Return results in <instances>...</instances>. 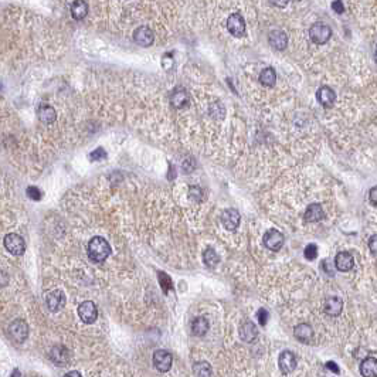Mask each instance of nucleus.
Returning <instances> with one entry per match:
<instances>
[{"instance_id":"f257e3e1","label":"nucleus","mask_w":377,"mask_h":377,"mask_svg":"<svg viewBox=\"0 0 377 377\" xmlns=\"http://www.w3.org/2000/svg\"><path fill=\"white\" fill-rule=\"evenodd\" d=\"M111 254V245L102 237H94L88 244V257L95 264H101L107 260Z\"/></svg>"},{"instance_id":"f03ea898","label":"nucleus","mask_w":377,"mask_h":377,"mask_svg":"<svg viewBox=\"0 0 377 377\" xmlns=\"http://www.w3.org/2000/svg\"><path fill=\"white\" fill-rule=\"evenodd\" d=\"M9 335L16 342V343H23L27 336H29V326L23 319H16L10 323L9 326Z\"/></svg>"},{"instance_id":"7ed1b4c3","label":"nucleus","mask_w":377,"mask_h":377,"mask_svg":"<svg viewBox=\"0 0 377 377\" xmlns=\"http://www.w3.org/2000/svg\"><path fill=\"white\" fill-rule=\"evenodd\" d=\"M332 36V30L330 27L323 23H315L309 29V37L310 40L316 44H325Z\"/></svg>"},{"instance_id":"20e7f679","label":"nucleus","mask_w":377,"mask_h":377,"mask_svg":"<svg viewBox=\"0 0 377 377\" xmlns=\"http://www.w3.org/2000/svg\"><path fill=\"white\" fill-rule=\"evenodd\" d=\"M5 247L13 255H22L26 251V243L23 237L15 233H10L5 237Z\"/></svg>"},{"instance_id":"39448f33","label":"nucleus","mask_w":377,"mask_h":377,"mask_svg":"<svg viewBox=\"0 0 377 377\" xmlns=\"http://www.w3.org/2000/svg\"><path fill=\"white\" fill-rule=\"evenodd\" d=\"M172 363H173V357L172 354L165 350V349H159L156 352L153 353V366L156 369L162 371V373H166L172 367Z\"/></svg>"},{"instance_id":"423d86ee","label":"nucleus","mask_w":377,"mask_h":377,"mask_svg":"<svg viewBox=\"0 0 377 377\" xmlns=\"http://www.w3.org/2000/svg\"><path fill=\"white\" fill-rule=\"evenodd\" d=\"M227 30L235 37H243L245 34V20L240 13H233L227 19Z\"/></svg>"},{"instance_id":"0eeeda50","label":"nucleus","mask_w":377,"mask_h":377,"mask_svg":"<svg viewBox=\"0 0 377 377\" xmlns=\"http://www.w3.org/2000/svg\"><path fill=\"white\" fill-rule=\"evenodd\" d=\"M78 315L84 323H94L98 318V310H97L95 303L91 301L83 302L78 306Z\"/></svg>"},{"instance_id":"6e6552de","label":"nucleus","mask_w":377,"mask_h":377,"mask_svg":"<svg viewBox=\"0 0 377 377\" xmlns=\"http://www.w3.org/2000/svg\"><path fill=\"white\" fill-rule=\"evenodd\" d=\"M264 245L271 251H279L284 245V235L278 230H268L264 234Z\"/></svg>"},{"instance_id":"1a4fd4ad","label":"nucleus","mask_w":377,"mask_h":377,"mask_svg":"<svg viewBox=\"0 0 377 377\" xmlns=\"http://www.w3.org/2000/svg\"><path fill=\"white\" fill-rule=\"evenodd\" d=\"M278 366L284 374H289L296 369V356L291 350H284L278 357Z\"/></svg>"},{"instance_id":"9d476101","label":"nucleus","mask_w":377,"mask_h":377,"mask_svg":"<svg viewBox=\"0 0 377 377\" xmlns=\"http://www.w3.org/2000/svg\"><path fill=\"white\" fill-rule=\"evenodd\" d=\"M66 295L63 291L60 289H56V291H51L49 295H47V299H46V303H47V308L51 310V312H59L64 306H66Z\"/></svg>"},{"instance_id":"9b49d317","label":"nucleus","mask_w":377,"mask_h":377,"mask_svg":"<svg viewBox=\"0 0 377 377\" xmlns=\"http://www.w3.org/2000/svg\"><path fill=\"white\" fill-rule=\"evenodd\" d=\"M134 40L136 44H139L142 47H149L155 42V34H153V32H152L149 27L141 26V27H138L135 30Z\"/></svg>"},{"instance_id":"f8f14e48","label":"nucleus","mask_w":377,"mask_h":377,"mask_svg":"<svg viewBox=\"0 0 377 377\" xmlns=\"http://www.w3.org/2000/svg\"><path fill=\"white\" fill-rule=\"evenodd\" d=\"M238 333H240V337L243 339L244 342L251 343V342H254L258 337V329H257V326L252 323L251 320H244L243 323L240 325Z\"/></svg>"},{"instance_id":"ddd939ff","label":"nucleus","mask_w":377,"mask_h":377,"mask_svg":"<svg viewBox=\"0 0 377 377\" xmlns=\"http://www.w3.org/2000/svg\"><path fill=\"white\" fill-rule=\"evenodd\" d=\"M221 223L228 231H234L240 226V213L235 209H227L221 216Z\"/></svg>"},{"instance_id":"4468645a","label":"nucleus","mask_w":377,"mask_h":377,"mask_svg":"<svg viewBox=\"0 0 377 377\" xmlns=\"http://www.w3.org/2000/svg\"><path fill=\"white\" fill-rule=\"evenodd\" d=\"M50 359L53 363L59 364L60 367L66 366L70 361V352L64 346H54L50 352Z\"/></svg>"},{"instance_id":"2eb2a0df","label":"nucleus","mask_w":377,"mask_h":377,"mask_svg":"<svg viewBox=\"0 0 377 377\" xmlns=\"http://www.w3.org/2000/svg\"><path fill=\"white\" fill-rule=\"evenodd\" d=\"M316 98H318L319 104L325 108H330L336 101V94L330 87H320L316 93Z\"/></svg>"},{"instance_id":"dca6fc26","label":"nucleus","mask_w":377,"mask_h":377,"mask_svg":"<svg viewBox=\"0 0 377 377\" xmlns=\"http://www.w3.org/2000/svg\"><path fill=\"white\" fill-rule=\"evenodd\" d=\"M303 217H305V221H308V223H316V221L323 220L325 211H323L322 206L319 203H312V204L308 206Z\"/></svg>"},{"instance_id":"f3484780","label":"nucleus","mask_w":377,"mask_h":377,"mask_svg":"<svg viewBox=\"0 0 377 377\" xmlns=\"http://www.w3.org/2000/svg\"><path fill=\"white\" fill-rule=\"evenodd\" d=\"M335 265L336 268L342 272H347L353 268L354 265V260H353V255L350 252H339L336 255L335 258Z\"/></svg>"},{"instance_id":"a211bd4d","label":"nucleus","mask_w":377,"mask_h":377,"mask_svg":"<svg viewBox=\"0 0 377 377\" xmlns=\"http://www.w3.org/2000/svg\"><path fill=\"white\" fill-rule=\"evenodd\" d=\"M293 335L302 343H309L313 339V329L308 323H299L293 329Z\"/></svg>"},{"instance_id":"6ab92c4d","label":"nucleus","mask_w":377,"mask_h":377,"mask_svg":"<svg viewBox=\"0 0 377 377\" xmlns=\"http://www.w3.org/2000/svg\"><path fill=\"white\" fill-rule=\"evenodd\" d=\"M323 309L326 312L327 315L330 316H337L340 315V312L343 309V302L339 296H330L325 301V305H323Z\"/></svg>"},{"instance_id":"aec40b11","label":"nucleus","mask_w":377,"mask_h":377,"mask_svg":"<svg viewBox=\"0 0 377 377\" xmlns=\"http://www.w3.org/2000/svg\"><path fill=\"white\" fill-rule=\"evenodd\" d=\"M268 42L272 49L281 51L286 47V44H288V37H286V34H285L284 32H281V30H274V32H271V34H269Z\"/></svg>"},{"instance_id":"412c9836","label":"nucleus","mask_w":377,"mask_h":377,"mask_svg":"<svg viewBox=\"0 0 377 377\" xmlns=\"http://www.w3.org/2000/svg\"><path fill=\"white\" fill-rule=\"evenodd\" d=\"M190 100L189 93L186 91L185 88H176L172 95H170V102L175 108H183L187 105V102Z\"/></svg>"},{"instance_id":"4be33fe9","label":"nucleus","mask_w":377,"mask_h":377,"mask_svg":"<svg viewBox=\"0 0 377 377\" xmlns=\"http://www.w3.org/2000/svg\"><path fill=\"white\" fill-rule=\"evenodd\" d=\"M88 15V5L85 0H74L71 5V16L76 20H83Z\"/></svg>"},{"instance_id":"5701e85b","label":"nucleus","mask_w":377,"mask_h":377,"mask_svg":"<svg viewBox=\"0 0 377 377\" xmlns=\"http://www.w3.org/2000/svg\"><path fill=\"white\" fill-rule=\"evenodd\" d=\"M360 373L363 377H377V359L367 357L361 361Z\"/></svg>"},{"instance_id":"b1692460","label":"nucleus","mask_w":377,"mask_h":377,"mask_svg":"<svg viewBox=\"0 0 377 377\" xmlns=\"http://www.w3.org/2000/svg\"><path fill=\"white\" fill-rule=\"evenodd\" d=\"M39 119L42 121L43 124H53L57 119L56 109L50 107V105H43L39 109Z\"/></svg>"},{"instance_id":"393cba45","label":"nucleus","mask_w":377,"mask_h":377,"mask_svg":"<svg viewBox=\"0 0 377 377\" xmlns=\"http://www.w3.org/2000/svg\"><path fill=\"white\" fill-rule=\"evenodd\" d=\"M209 320L204 318V316H199L193 320L192 323V332L194 336H203L207 333L209 330Z\"/></svg>"},{"instance_id":"a878e982","label":"nucleus","mask_w":377,"mask_h":377,"mask_svg":"<svg viewBox=\"0 0 377 377\" xmlns=\"http://www.w3.org/2000/svg\"><path fill=\"white\" fill-rule=\"evenodd\" d=\"M193 374L194 377H211L213 370L207 361H196L193 364Z\"/></svg>"},{"instance_id":"bb28decb","label":"nucleus","mask_w":377,"mask_h":377,"mask_svg":"<svg viewBox=\"0 0 377 377\" xmlns=\"http://www.w3.org/2000/svg\"><path fill=\"white\" fill-rule=\"evenodd\" d=\"M260 81L261 84L265 85V87H274L275 85V81H277V73L274 68H265L262 70L260 74Z\"/></svg>"},{"instance_id":"cd10ccee","label":"nucleus","mask_w":377,"mask_h":377,"mask_svg":"<svg viewBox=\"0 0 377 377\" xmlns=\"http://www.w3.org/2000/svg\"><path fill=\"white\" fill-rule=\"evenodd\" d=\"M203 261H204V264L207 267L213 268V267H216L218 262H220V257H218V254L213 248H207L206 251L203 252Z\"/></svg>"},{"instance_id":"c85d7f7f","label":"nucleus","mask_w":377,"mask_h":377,"mask_svg":"<svg viewBox=\"0 0 377 377\" xmlns=\"http://www.w3.org/2000/svg\"><path fill=\"white\" fill-rule=\"evenodd\" d=\"M158 278H159V282H160V286H162V289H163V292L165 293H168V291L172 288V281H170V278L165 274V272H159V275H158Z\"/></svg>"},{"instance_id":"c756f323","label":"nucleus","mask_w":377,"mask_h":377,"mask_svg":"<svg viewBox=\"0 0 377 377\" xmlns=\"http://www.w3.org/2000/svg\"><path fill=\"white\" fill-rule=\"evenodd\" d=\"M318 257V247L315 244H308L305 248V258L309 261H313Z\"/></svg>"},{"instance_id":"7c9ffc66","label":"nucleus","mask_w":377,"mask_h":377,"mask_svg":"<svg viewBox=\"0 0 377 377\" xmlns=\"http://www.w3.org/2000/svg\"><path fill=\"white\" fill-rule=\"evenodd\" d=\"M190 199L194 201H200L203 199V190L199 186H192L190 187Z\"/></svg>"},{"instance_id":"2f4dec72","label":"nucleus","mask_w":377,"mask_h":377,"mask_svg":"<svg viewBox=\"0 0 377 377\" xmlns=\"http://www.w3.org/2000/svg\"><path fill=\"white\" fill-rule=\"evenodd\" d=\"M107 158V152L104 151L102 148H97L95 151L90 153V159L91 160H101Z\"/></svg>"},{"instance_id":"473e14b6","label":"nucleus","mask_w":377,"mask_h":377,"mask_svg":"<svg viewBox=\"0 0 377 377\" xmlns=\"http://www.w3.org/2000/svg\"><path fill=\"white\" fill-rule=\"evenodd\" d=\"M27 196H29L32 200H40V199H42V192H40L37 187L30 186V187L27 189Z\"/></svg>"},{"instance_id":"72a5a7b5","label":"nucleus","mask_w":377,"mask_h":377,"mask_svg":"<svg viewBox=\"0 0 377 377\" xmlns=\"http://www.w3.org/2000/svg\"><path fill=\"white\" fill-rule=\"evenodd\" d=\"M257 318H258V320H260V325L265 326V325H267V320H268V318H269L268 310L262 309V308H261V309L257 312Z\"/></svg>"},{"instance_id":"f704fd0d","label":"nucleus","mask_w":377,"mask_h":377,"mask_svg":"<svg viewBox=\"0 0 377 377\" xmlns=\"http://www.w3.org/2000/svg\"><path fill=\"white\" fill-rule=\"evenodd\" d=\"M369 248L374 255H377V234L371 235L369 238Z\"/></svg>"},{"instance_id":"c9c22d12","label":"nucleus","mask_w":377,"mask_h":377,"mask_svg":"<svg viewBox=\"0 0 377 377\" xmlns=\"http://www.w3.org/2000/svg\"><path fill=\"white\" fill-rule=\"evenodd\" d=\"M332 9L335 10L336 13H343L344 12V6H343V3H342V0H335L333 3H332Z\"/></svg>"},{"instance_id":"e433bc0d","label":"nucleus","mask_w":377,"mask_h":377,"mask_svg":"<svg viewBox=\"0 0 377 377\" xmlns=\"http://www.w3.org/2000/svg\"><path fill=\"white\" fill-rule=\"evenodd\" d=\"M369 199H370V201H371V204L377 206V186H374V187H373V189L370 190Z\"/></svg>"},{"instance_id":"4c0bfd02","label":"nucleus","mask_w":377,"mask_h":377,"mask_svg":"<svg viewBox=\"0 0 377 377\" xmlns=\"http://www.w3.org/2000/svg\"><path fill=\"white\" fill-rule=\"evenodd\" d=\"M326 367L329 370H332V371H333L335 374H339V371H340V370H339V367H337V364H336L335 361H327V363H326Z\"/></svg>"},{"instance_id":"58836bf2","label":"nucleus","mask_w":377,"mask_h":377,"mask_svg":"<svg viewBox=\"0 0 377 377\" xmlns=\"http://www.w3.org/2000/svg\"><path fill=\"white\" fill-rule=\"evenodd\" d=\"M269 2L277 8H285L288 5V0H269Z\"/></svg>"},{"instance_id":"ea45409f","label":"nucleus","mask_w":377,"mask_h":377,"mask_svg":"<svg viewBox=\"0 0 377 377\" xmlns=\"http://www.w3.org/2000/svg\"><path fill=\"white\" fill-rule=\"evenodd\" d=\"M64 377H83L78 371H76V370H71V371H68L67 374H64Z\"/></svg>"},{"instance_id":"a19ab883","label":"nucleus","mask_w":377,"mask_h":377,"mask_svg":"<svg viewBox=\"0 0 377 377\" xmlns=\"http://www.w3.org/2000/svg\"><path fill=\"white\" fill-rule=\"evenodd\" d=\"M10 377H22V373H20V371H19V370H17V369H15V370H13V373H12V376H10Z\"/></svg>"},{"instance_id":"79ce46f5","label":"nucleus","mask_w":377,"mask_h":377,"mask_svg":"<svg viewBox=\"0 0 377 377\" xmlns=\"http://www.w3.org/2000/svg\"><path fill=\"white\" fill-rule=\"evenodd\" d=\"M374 60H376V63H377V46H376V53H374Z\"/></svg>"}]
</instances>
